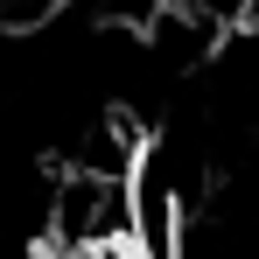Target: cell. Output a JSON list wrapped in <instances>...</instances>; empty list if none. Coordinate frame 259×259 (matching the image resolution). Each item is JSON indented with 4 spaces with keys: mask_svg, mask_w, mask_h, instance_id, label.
<instances>
[{
    "mask_svg": "<svg viewBox=\"0 0 259 259\" xmlns=\"http://www.w3.org/2000/svg\"><path fill=\"white\" fill-rule=\"evenodd\" d=\"M70 0H0V35H42Z\"/></svg>",
    "mask_w": 259,
    "mask_h": 259,
    "instance_id": "1",
    "label": "cell"
}]
</instances>
